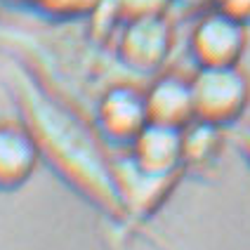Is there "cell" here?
I'll return each mask as SVG.
<instances>
[{
	"mask_svg": "<svg viewBox=\"0 0 250 250\" xmlns=\"http://www.w3.org/2000/svg\"><path fill=\"white\" fill-rule=\"evenodd\" d=\"M21 109L41 156L57 175L109 217H125L127 210L116 184L111 158L104 156L85 123L33 85H26L21 92Z\"/></svg>",
	"mask_w": 250,
	"mask_h": 250,
	"instance_id": "1",
	"label": "cell"
},
{
	"mask_svg": "<svg viewBox=\"0 0 250 250\" xmlns=\"http://www.w3.org/2000/svg\"><path fill=\"white\" fill-rule=\"evenodd\" d=\"M196 118L206 123H236L250 104V78L241 66H198L191 76Z\"/></svg>",
	"mask_w": 250,
	"mask_h": 250,
	"instance_id": "2",
	"label": "cell"
},
{
	"mask_svg": "<svg viewBox=\"0 0 250 250\" xmlns=\"http://www.w3.org/2000/svg\"><path fill=\"white\" fill-rule=\"evenodd\" d=\"M248 45V24L210 7L194 21L187 50L198 66H236Z\"/></svg>",
	"mask_w": 250,
	"mask_h": 250,
	"instance_id": "3",
	"label": "cell"
},
{
	"mask_svg": "<svg viewBox=\"0 0 250 250\" xmlns=\"http://www.w3.org/2000/svg\"><path fill=\"white\" fill-rule=\"evenodd\" d=\"M172 24L166 14L121 21L116 36L118 62L135 73H158L172 52Z\"/></svg>",
	"mask_w": 250,
	"mask_h": 250,
	"instance_id": "4",
	"label": "cell"
},
{
	"mask_svg": "<svg viewBox=\"0 0 250 250\" xmlns=\"http://www.w3.org/2000/svg\"><path fill=\"white\" fill-rule=\"evenodd\" d=\"M149 123L146 95L137 85L116 83L106 87L95 106L97 132L116 146H130Z\"/></svg>",
	"mask_w": 250,
	"mask_h": 250,
	"instance_id": "5",
	"label": "cell"
},
{
	"mask_svg": "<svg viewBox=\"0 0 250 250\" xmlns=\"http://www.w3.org/2000/svg\"><path fill=\"white\" fill-rule=\"evenodd\" d=\"M127 153L135 158L142 170L161 175V177H175L177 170L184 166V135L182 127L161 123H146L135 142L127 146Z\"/></svg>",
	"mask_w": 250,
	"mask_h": 250,
	"instance_id": "6",
	"label": "cell"
},
{
	"mask_svg": "<svg viewBox=\"0 0 250 250\" xmlns=\"http://www.w3.org/2000/svg\"><path fill=\"white\" fill-rule=\"evenodd\" d=\"M144 95L151 123L184 130L191 121H196L191 78H184L180 73H161L144 90Z\"/></svg>",
	"mask_w": 250,
	"mask_h": 250,
	"instance_id": "7",
	"label": "cell"
},
{
	"mask_svg": "<svg viewBox=\"0 0 250 250\" xmlns=\"http://www.w3.org/2000/svg\"><path fill=\"white\" fill-rule=\"evenodd\" d=\"M41 158L38 142L26 123H0V191L19 189Z\"/></svg>",
	"mask_w": 250,
	"mask_h": 250,
	"instance_id": "8",
	"label": "cell"
},
{
	"mask_svg": "<svg viewBox=\"0 0 250 250\" xmlns=\"http://www.w3.org/2000/svg\"><path fill=\"white\" fill-rule=\"evenodd\" d=\"M111 166L127 212L151 210L163 198V194L170 187V180H172V177H161V175H151V172L142 170L130 153L123 158H113Z\"/></svg>",
	"mask_w": 250,
	"mask_h": 250,
	"instance_id": "9",
	"label": "cell"
},
{
	"mask_svg": "<svg viewBox=\"0 0 250 250\" xmlns=\"http://www.w3.org/2000/svg\"><path fill=\"white\" fill-rule=\"evenodd\" d=\"M182 135H184V166L212 163L222 149V127L220 125L196 118L182 130Z\"/></svg>",
	"mask_w": 250,
	"mask_h": 250,
	"instance_id": "10",
	"label": "cell"
},
{
	"mask_svg": "<svg viewBox=\"0 0 250 250\" xmlns=\"http://www.w3.org/2000/svg\"><path fill=\"white\" fill-rule=\"evenodd\" d=\"M102 2L104 0H36L33 7L55 19H78L85 14H95Z\"/></svg>",
	"mask_w": 250,
	"mask_h": 250,
	"instance_id": "11",
	"label": "cell"
},
{
	"mask_svg": "<svg viewBox=\"0 0 250 250\" xmlns=\"http://www.w3.org/2000/svg\"><path fill=\"white\" fill-rule=\"evenodd\" d=\"M175 0H113V7L121 21L137 19V17H151V14H167Z\"/></svg>",
	"mask_w": 250,
	"mask_h": 250,
	"instance_id": "12",
	"label": "cell"
},
{
	"mask_svg": "<svg viewBox=\"0 0 250 250\" xmlns=\"http://www.w3.org/2000/svg\"><path fill=\"white\" fill-rule=\"evenodd\" d=\"M210 7L229 14L243 24H250V0H212Z\"/></svg>",
	"mask_w": 250,
	"mask_h": 250,
	"instance_id": "13",
	"label": "cell"
},
{
	"mask_svg": "<svg viewBox=\"0 0 250 250\" xmlns=\"http://www.w3.org/2000/svg\"><path fill=\"white\" fill-rule=\"evenodd\" d=\"M238 149H241V156L246 158V163H248V167H250V125L243 130V135L238 139Z\"/></svg>",
	"mask_w": 250,
	"mask_h": 250,
	"instance_id": "14",
	"label": "cell"
},
{
	"mask_svg": "<svg viewBox=\"0 0 250 250\" xmlns=\"http://www.w3.org/2000/svg\"><path fill=\"white\" fill-rule=\"evenodd\" d=\"M180 5H189V7H201V5H210L212 0H175Z\"/></svg>",
	"mask_w": 250,
	"mask_h": 250,
	"instance_id": "15",
	"label": "cell"
}]
</instances>
